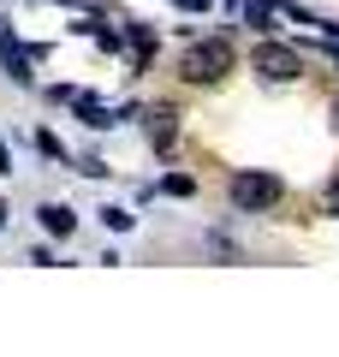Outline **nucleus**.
I'll list each match as a JSON object with an SVG mask.
<instances>
[{"instance_id":"obj_1","label":"nucleus","mask_w":339,"mask_h":357,"mask_svg":"<svg viewBox=\"0 0 339 357\" xmlns=\"http://www.w3.org/2000/svg\"><path fill=\"white\" fill-rule=\"evenodd\" d=\"M232 60H239V54H232L226 36H202L197 48L185 54V77H190V84H220V77L232 72Z\"/></svg>"},{"instance_id":"obj_2","label":"nucleus","mask_w":339,"mask_h":357,"mask_svg":"<svg viewBox=\"0 0 339 357\" xmlns=\"http://www.w3.org/2000/svg\"><path fill=\"white\" fill-rule=\"evenodd\" d=\"M226 197H232V208H274L280 197H286V185H280L274 173H239L232 185H226Z\"/></svg>"},{"instance_id":"obj_3","label":"nucleus","mask_w":339,"mask_h":357,"mask_svg":"<svg viewBox=\"0 0 339 357\" xmlns=\"http://www.w3.org/2000/svg\"><path fill=\"white\" fill-rule=\"evenodd\" d=\"M256 72H262L268 84H292V77L303 72V60H298L292 48H280V42H268V48L256 54Z\"/></svg>"},{"instance_id":"obj_4","label":"nucleus","mask_w":339,"mask_h":357,"mask_svg":"<svg viewBox=\"0 0 339 357\" xmlns=\"http://www.w3.org/2000/svg\"><path fill=\"white\" fill-rule=\"evenodd\" d=\"M173 137H179V114L173 107H155L149 114V143L155 149H173Z\"/></svg>"},{"instance_id":"obj_5","label":"nucleus","mask_w":339,"mask_h":357,"mask_svg":"<svg viewBox=\"0 0 339 357\" xmlns=\"http://www.w3.org/2000/svg\"><path fill=\"white\" fill-rule=\"evenodd\" d=\"M42 227H48V232H60V238H66V232L77 227V215H72L66 203H48V208H42Z\"/></svg>"},{"instance_id":"obj_6","label":"nucleus","mask_w":339,"mask_h":357,"mask_svg":"<svg viewBox=\"0 0 339 357\" xmlns=\"http://www.w3.org/2000/svg\"><path fill=\"white\" fill-rule=\"evenodd\" d=\"M0 173H13V155H6V143H0Z\"/></svg>"},{"instance_id":"obj_7","label":"nucleus","mask_w":339,"mask_h":357,"mask_svg":"<svg viewBox=\"0 0 339 357\" xmlns=\"http://www.w3.org/2000/svg\"><path fill=\"white\" fill-rule=\"evenodd\" d=\"M327 208H333V215H339V185H333V191H327Z\"/></svg>"},{"instance_id":"obj_8","label":"nucleus","mask_w":339,"mask_h":357,"mask_svg":"<svg viewBox=\"0 0 339 357\" xmlns=\"http://www.w3.org/2000/svg\"><path fill=\"white\" fill-rule=\"evenodd\" d=\"M179 6H190V13H202V6H209V0H179Z\"/></svg>"},{"instance_id":"obj_9","label":"nucleus","mask_w":339,"mask_h":357,"mask_svg":"<svg viewBox=\"0 0 339 357\" xmlns=\"http://www.w3.org/2000/svg\"><path fill=\"white\" fill-rule=\"evenodd\" d=\"M333 60H339V42H333Z\"/></svg>"},{"instance_id":"obj_10","label":"nucleus","mask_w":339,"mask_h":357,"mask_svg":"<svg viewBox=\"0 0 339 357\" xmlns=\"http://www.w3.org/2000/svg\"><path fill=\"white\" fill-rule=\"evenodd\" d=\"M0 215H6V208H0Z\"/></svg>"}]
</instances>
